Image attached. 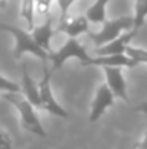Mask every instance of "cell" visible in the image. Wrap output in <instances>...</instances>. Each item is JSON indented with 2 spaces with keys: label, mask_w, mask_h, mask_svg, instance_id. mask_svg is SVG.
I'll return each instance as SVG.
<instances>
[{
  "label": "cell",
  "mask_w": 147,
  "mask_h": 149,
  "mask_svg": "<svg viewBox=\"0 0 147 149\" xmlns=\"http://www.w3.org/2000/svg\"><path fill=\"white\" fill-rule=\"evenodd\" d=\"M35 12H36L35 0H20V16L26 22L30 31L36 28L35 26Z\"/></svg>",
  "instance_id": "5bb4252c"
},
{
  "label": "cell",
  "mask_w": 147,
  "mask_h": 149,
  "mask_svg": "<svg viewBox=\"0 0 147 149\" xmlns=\"http://www.w3.org/2000/svg\"><path fill=\"white\" fill-rule=\"evenodd\" d=\"M52 71L46 67V64H43V77L39 83V90H41V109L46 110L48 113L66 119L69 116V113L55 100L52 88H50V77H52Z\"/></svg>",
  "instance_id": "5b68a950"
},
{
  "label": "cell",
  "mask_w": 147,
  "mask_h": 149,
  "mask_svg": "<svg viewBox=\"0 0 147 149\" xmlns=\"http://www.w3.org/2000/svg\"><path fill=\"white\" fill-rule=\"evenodd\" d=\"M139 31L133 29L130 32L123 33L120 38H117L115 41L110 42L108 45H104L101 48H97L94 51V54L97 56H111V55H126L127 47L130 45V42L133 41V38L137 35Z\"/></svg>",
  "instance_id": "52a82bcc"
},
{
  "label": "cell",
  "mask_w": 147,
  "mask_h": 149,
  "mask_svg": "<svg viewBox=\"0 0 147 149\" xmlns=\"http://www.w3.org/2000/svg\"><path fill=\"white\" fill-rule=\"evenodd\" d=\"M22 93L25 96V99L29 103H32L35 107L41 109V90H39V84L35 83V80L30 77L29 70H28V64L23 62L22 64Z\"/></svg>",
  "instance_id": "30bf717a"
},
{
  "label": "cell",
  "mask_w": 147,
  "mask_h": 149,
  "mask_svg": "<svg viewBox=\"0 0 147 149\" xmlns=\"http://www.w3.org/2000/svg\"><path fill=\"white\" fill-rule=\"evenodd\" d=\"M105 78H107V86L110 90L114 93L115 97L121 99L123 101L128 103V96H127V83L123 77L121 68H114V67H105L104 68Z\"/></svg>",
  "instance_id": "9c48e42d"
},
{
  "label": "cell",
  "mask_w": 147,
  "mask_h": 149,
  "mask_svg": "<svg viewBox=\"0 0 147 149\" xmlns=\"http://www.w3.org/2000/svg\"><path fill=\"white\" fill-rule=\"evenodd\" d=\"M134 29L139 31L144 22H146L147 17V0H136V4H134Z\"/></svg>",
  "instance_id": "9a60e30c"
},
{
  "label": "cell",
  "mask_w": 147,
  "mask_h": 149,
  "mask_svg": "<svg viewBox=\"0 0 147 149\" xmlns=\"http://www.w3.org/2000/svg\"><path fill=\"white\" fill-rule=\"evenodd\" d=\"M3 99L7 100L10 104H13L16 107V110L19 111L20 116V125L23 129L29 130L30 133L41 136V138H46V130L43 129L36 111H35V106L32 103H29L25 99L23 94H9V93H3Z\"/></svg>",
  "instance_id": "6da1fadb"
},
{
  "label": "cell",
  "mask_w": 147,
  "mask_h": 149,
  "mask_svg": "<svg viewBox=\"0 0 147 149\" xmlns=\"http://www.w3.org/2000/svg\"><path fill=\"white\" fill-rule=\"evenodd\" d=\"M134 29V17L133 16H121L112 20H107L101 31L98 32H90L88 36L91 38V41L95 44L97 48H101L104 45H108L110 42L115 41L117 38H120L123 33L130 32Z\"/></svg>",
  "instance_id": "3957f363"
},
{
  "label": "cell",
  "mask_w": 147,
  "mask_h": 149,
  "mask_svg": "<svg viewBox=\"0 0 147 149\" xmlns=\"http://www.w3.org/2000/svg\"><path fill=\"white\" fill-rule=\"evenodd\" d=\"M53 0H35V4H36V12L39 15H45L48 17L49 15V9H50V4H52Z\"/></svg>",
  "instance_id": "d6986e66"
},
{
  "label": "cell",
  "mask_w": 147,
  "mask_h": 149,
  "mask_svg": "<svg viewBox=\"0 0 147 149\" xmlns=\"http://www.w3.org/2000/svg\"><path fill=\"white\" fill-rule=\"evenodd\" d=\"M77 0H56V3H58V7H59V12H61V19H59V22H63V20H66L68 17H69V9H71V6L75 3Z\"/></svg>",
  "instance_id": "ac0fdd59"
},
{
  "label": "cell",
  "mask_w": 147,
  "mask_h": 149,
  "mask_svg": "<svg viewBox=\"0 0 147 149\" xmlns=\"http://www.w3.org/2000/svg\"><path fill=\"white\" fill-rule=\"evenodd\" d=\"M0 88L3 93H9V94H20L22 93V86L17 84L16 81L9 80L6 75L0 77Z\"/></svg>",
  "instance_id": "2e32d148"
},
{
  "label": "cell",
  "mask_w": 147,
  "mask_h": 149,
  "mask_svg": "<svg viewBox=\"0 0 147 149\" xmlns=\"http://www.w3.org/2000/svg\"><path fill=\"white\" fill-rule=\"evenodd\" d=\"M69 58H77V59H79V62H81V65H87L88 62H90V59H91V56L87 54V49L78 42V39H75V38H69L59 49L53 51L50 55H49V61H52L53 62V71L55 70H59L62 65H63V62L66 61V59H69Z\"/></svg>",
  "instance_id": "277c9868"
},
{
  "label": "cell",
  "mask_w": 147,
  "mask_h": 149,
  "mask_svg": "<svg viewBox=\"0 0 147 149\" xmlns=\"http://www.w3.org/2000/svg\"><path fill=\"white\" fill-rule=\"evenodd\" d=\"M110 0H95V3L88 7L85 12V17L90 23H105L107 20V4Z\"/></svg>",
  "instance_id": "4fadbf2b"
},
{
  "label": "cell",
  "mask_w": 147,
  "mask_h": 149,
  "mask_svg": "<svg viewBox=\"0 0 147 149\" xmlns=\"http://www.w3.org/2000/svg\"><path fill=\"white\" fill-rule=\"evenodd\" d=\"M126 55H128L137 64H147V49H144V48H136V47L128 45Z\"/></svg>",
  "instance_id": "e0dca14e"
},
{
  "label": "cell",
  "mask_w": 147,
  "mask_h": 149,
  "mask_svg": "<svg viewBox=\"0 0 147 149\" xmlns=\"http://www.w3.org/2000/svg\"><path fill=\"white\" fill-rule=\"evenodd\" d=\"M6 6H7V0H0V7L4 9Z\"/></svg>",
  "instance_id": "7402d4cb"
},
{
  "label": "cell",
  "mask_w": 147,
  "mask_h": 149,
  "mask_svg": "<svg viewBox=\"0 0 147 149\" xmlns=\"http://www.w3.org/2000/svg\"><path fill=\"white\" fill-rule=\"evenodd\" d=\"M65 33L68 38H75L81 33H90V22L85 17V15L68 17L63 22H59V26L56 29V33Z\"/></svg>",
  "instance_id": "ba28073f"
},
{
  "label": "cell",
  "mask_w": 147,
  "mask_h": 149,
  "mask_svg": "<svg viewBox=\"0 0 147 149\" xmlns=\"http://www.w3.org/2000/svg\"><path fill=\"white\" fill-rule=\"evenodd\" d=\"M0 29L12 33L13 38L16 39V45H14V49H13V55H14L16 59L22 58L25 54H30V55L42 59L43 64H46V61H49V54L36 44L32 33H29L28 31L20 29L17 26H13V25H7V23H1Z\"/></svg>",
  "instance_id": "7a4b0ae2"
},
{
  "label": "cell",
  "mask_w": 147,
  "mask_h": 149,
  "mask_svg": "<svg viewBox=\"0 0 147 149\" xmlns=\"http://www.w3.org/2000/svg\"><path fill=\"white\" fill-rule=\"evenodd\" d=\"M136 110H137V111H141V113H144V114H147V103L141 104V106H139ZM136 149H147V132H146V135L143 136V139L137 143Z\"/></svg>",
  "instance_id": "ffe728a7"
},
{
  "label": "cell",
  "mask_w": 147,
  "mask_h": 149,
  "mask_svg": "<svg viewBox=\"0 0 147 149\" xmlns=\"http://www.w3.org/2000/svg\"><path fill=\"white\" fill-rule=\"evenodd\" d=\"M1 141H0V149H12V138L9 136V133L3 129L1 132Z\"/></svg>",
  "instance_id": "44dd1931"
},
{
  "label": "cell",
  "mask_w": 147,
  "mask_h": 149,
  "mask_svg": "<svg viewBox=\"0 0 147 149\" xmlns=\"http://www.w3.org/2000/svg\"><path fill=\"white\" fill-rule=\"evenodd\" d=\"M95 65V67H114V68H134L139 64L134 62L128 55H111V56H91L90 62L85 65Z\"/></svg>",
  "instance_id": "8fae6325"
},
{
  "label": "cell",
  "mask_w": 147,
  "mask_h": 149,
  "mask_svg": "<svg viewBox=\"0 0 147 149\" xmlns=\"http://www.w3.org/2000/svg\"><path fill=\"white\" fill-rule=\"evenodd\" d=\"M114 93L110 90V87L105 84H101L98 87L97 93H95V97L91 103V111H90V122L94 123L97 122L98 119L105 113V110L108 107H111L114 104Z\"/></svg>",
  "instance_id": "8992f818"
},
{
  "label": "cell",
  "mask_w": 147,
  "mask_h": 149,
  "mask_svg": "<svg viewBox=\"0 0 147 149\" xmlns=\"http://www.w3.org/2000/svg\"><path fill=\"white\" fill-rule=\"evenodd\" d=\"M30 33H32L33 39L36 41V44L41 48H43L49 55L53 52V49L50 48V39H52L53 33H56V31H53V28H52V16L50 15L46 17V20L41 26H36Z\"/></svg>",
  "instance_id": "7c38bea8"
}]
</instances>
